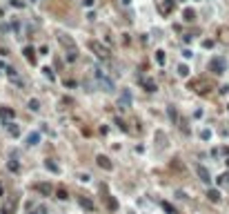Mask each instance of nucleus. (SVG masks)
I'll list each match as a JSON object with an SVG mask.
<instances>
[{
    "instance_id": "f257e3e1",
    "label": "nucleus",
    "mask_w": 229,
    "mask_h": 214,
    "mask_svg": "<svg viewBox=\"0 0 229 214\" xmlns=\"http://www.w3.org/2000/svg\"><path fill=\"white\" fill-rule=\"evenodd\" d=\"M91 71H94V78H96V80H98V85H100V87H105L107 92H111V89H113V80H111V78L107 76L105 71L100 69V67H94V69H91Z\"/></svg>"
},
{
    "instance_id": "f03ea898",
    "label": "nucleus",
    "mask_w": 229,
    "mask_h": 214,
    "mask_svg": "<svg viewBox=\"0 0 229 214\" xmlns=\"http://www.w3.org/2000/svg\"><path fill=\"white\" fill-rule=\"evenodd\" d=\"M209 67H211V71H216V74H222V71H225V60L222 58H214Z\"/></svg>"
},
{
    "instance_id": "7ed1b4c3",
    "label": "nucleus",
    "mask_w": 229,
    "mask_h": 214,
    "mask_svg": "<svg viewBox=\"0 0 229 214\" xmlns=\"http://www.w3.org/2000/svg\"><path fill=\"white\" fill-rule=\"evenodd\" d=\"M91 49H94V52H98L100 58H107V54H109V52H107V47H102L100 42H91Z\"/></svg>"
},
{
    "instance_id": "20e7f679",
    "label": "nucleus",
    "mask_w": 229,
    "mask_h": 214,
    "mask_svg": "<svg viewBox=\"0 0 229 214\" xmlns=\"http://www.w3.org/2000/svg\"><path fill=\"white\" fill-rule=\"evenodd\" d=\"M98 165L102 167V170H111V163H109V159H107V156H98Z\"/></svg>"
},
{
    "instance_id": "39448f33",
    "label": "nucleus",
    "mask_w": 229,
    "mask_h": 214,
    "mask_svg": "<svg viewBox=\"0 0 229 214\" xmlns=\"http://www.w3.org/2000/svg\"><path fill=\"white\" fill-rule=\"evenodd\" d=\"M198 176H200V181H203V183H209V181H211V178H209V172L205 170V167H198Z\"/></svg>"
},
{
    "instance_id": "423d86ee",
    "label": "nucleus",
    "mask_w": 229,
    "mask_h": 214,
    "mask_svg": "<svg viewBox=\"0 0 229 214\" xmlns=\"http://www.w3.org/2000/svg\"><path fill=\"white\" fill-rule=\"evenodd\" d=\"M38 140H40V134L33 132V134H29V136H27V145H36Z\"/></svg>"
},
{
    "instance_id": "0eeeda50",
    "label": "nucleus",
    "mask_w": 229,
    "mask_h": 214,
    "mask_svg": "<svg viewBox=\"0 0 229 214\" xmlns=\"http://www.w3.org/2000/svg\"><path fill=\"white\" fill-rule=\"evenodd\" d=\"M78 201H80V205H82L85 210H94V203H91V201H87L85 196H78Z\"/></svg>"
},
{
    "instance_id": "6e6552de",
    "label": "nucleus",
    "mask_w": 229,
    "mask_h": 214,
    "mask_svg": "<svg viewBox=\"0 0 229 214\" xmlns=\"http://www.w3.org/2000/svg\"><path fill=\"white\" fill-rule=\"evenodd\" d=\"M25 58L29 60V63H36V58H33V47H25Z\"/></svg>"
},
{
    "instance_id": "1a4fd4ad",
    "label": "nucleus",
    "mask_w": 229,
    "mask_h": 214,
    "mask_svg": "<svg viewBox=\"0 0 229 214\" xmlns=\"http://www.w3.org/2000/svg\"><path fill=\"white\" fill-rule=\"evenodd\" d=\"M207 196H209V201H214V203H216V201H220V194H218V190H209V192H207Z\"/></svg>"
},
{
    "instance_id": "9d476101",
    "label": "nucleus",
    "mask_w": 229,
    "mask_h": 214,
    "mask_svg": "<svg viewBox=\"0 0 229 214\" xmlns=\"http://www.w3.org/2000/svg\"><path fill=\"white\" fill-rule=\"evenodd\" d=\"M38 192H42V194H51V185H49V183L38 185Z\"/></svg>"
},
{
    "instance_id": "9b49d317",
    "label": "nucleus",
    "mask_w": 229,
    "mask_h": 214,
    "mask_svg": "<svg viewBox=\"0 0 229 214\" xmlns=\"http://www.w3.org/2000/svg\"><path fill=\"white\" fill-rule=\"evenodd\" d=\"M178 74H180L182 78H185V76H189V67H187V65H180V67H178Z\"/></svg>"
},
{
    "instance_id": "f8f14e48",
    "label": "nucleus",
    "mask_w": 229,
    "mask_h": 214,
    "mask_svg": "<svg viewBox=\"0 0 229 214\" xmlns=\"http://www.w3.org/2000/svg\"><path fill=\"white\" fill-rule=\"evenodd\" d=\"M120 103H122V105H129V103H131V94L125 92V94H122V98H120Z\"/></svg>"
},
{
    "instance_id": "ddd939ff",
    "label": "nucleus",
    "mask_w": 229,
    "mask_h": 214,
    "mask_svg": "<svg viewBox=\"0 0 229 214\" xmlns=\"http://www.w3.org/2000/svg\"><path fill=\"white\" fill-rule=\"evenodd\" d=\"M193 16H196V14H193L191 9H185V20H187V22H191V20H193Z\"/></svg>"
},
{
    "instance_id": "4468645a",
    "label": "nucleus",
    "mask_w": 229,
    "mask_h": 214,
    "mask_svg": "<svg viewBox=\"0 0 229 214\" xmlns=\"http://www.w3.org/2000/svg\"><path fill=\"white\" fill-rule=\"evenodd\" d=\"M145 89L147 92H156V85H153L151 80H145Z\"/></svg>"
},
{
    "instance_id": "2eb2a0df",
    "label": "nucleus",
    "mask_w": 229,
    "mask_h": 214,
    "mask_svg": "<svg viewBox=\"0 0 229 214\" xmlns=\"http://www.w3.org/2000/svg\"><path fill=\"white\" fill-rule=\"evenodd\" d=\"M107 205H109V210H118V201L116 199H109V201H107Z\"/></svg>"
},
{
    "instance_id": "dca6fc26",
    "label": "nucleus",
    "mask_w": 229,
    "mask_h": 214,
    "mask_svg": "<svg viewBox=\"0 0 229 214\" xmlns=\"http://www.w3.org/2000/svg\"><path fill=\"white\" fill-rule=\"evenodd\" d=\"M156 60H158V65H165V52H158L156 54Z\"/></svg>"
},
{
    "instance_id": "f3484780",
    "label": "nucleus",
    "mask_w": 229,
    "mask_h": 214,
    "mask_svg": "<svg viewBox=\"0 0 229 214\" xmlns=\"http://www.w3.org/2000/svg\"><path fill=\"white\" fill-rule=\"evenodd\" d=\"M218 183H220V185L229 183V174H222V176H218Z\"/></svg>"
},
{
    "instance_id": "a211bd4d",
    "label": "nucleus",
    "mask_w": 229,
    "mask_h": 214,
    "mask_svg": "<svg viewBox=\"0 0 229 214\" xmlns=\"http://www.w3.org/2000/svg\"><path fill=\"white\" fill-rule=\"evenodd\" d=\"M29 109H31V112H36V109H38V100H36V98L29 100Z\"/></svg>"
},
{
    "instance_id": "6ab92c4d",
    "label": "nucleus",
    "mask_w": 229,
    "mask_h": 214,
    "mask_svg": "<svg viewBox=\"0 0 229 214\" xmlns=\"http://www.w3.org/2000/svg\"><path fill=\"white\" fill-rule=\"evenodd\" d=\"M9 132H11V134H14V136H18V127H16V125H14V123H9Z\"/></svg>"
},
{
    "instance_id": "aec40b11",
    "label": "nucleus",
    "mask_w": 229,
    "mask_h": 214,
    "mask_svg": "<svg viewBox=\"0 0 229 214\" xmlns=\"http://www.w3.org/2000/svg\"><path fill=\"white\" fill-rule=\"evenodd\" d=\"M42 71H45V76H47V78H54V71H51V69H49V67H45V69H42Z\"/></svg>"
},
{
    "instance_id": "412c9836",
    "label": "nucleus",
    "mask_w": 229,
    "mask_h": 214,
    "mask_svg": "<svg viewBox=\"0 0 229 214\" xmlns=\"http://www.w3.org/2000/svg\"><path fill=\"white\" fill-rule=\"evenodd\" d=\"M162 207H165V210H167V212H171V214H176V210H174V207H171L169 203H162Z\"/></svg>"
},
{
    "instance_id": "4be33fe9",
    "label": "nucleus",
    "mask_w": 229,
    "mask_h": 214,
    "mask_svg": "<svg viewBox=\"0 0 229 214\" xmlns=\"http://www.w3.org/2000/svg\"><path fill=\"white\" fill-rule=\"evenodd\" d=\"M47 167H49L51 172H58V167H56V165H54V163H51V161H47Z\"/></svg>"
},
{
    "instance_id": "5701e85b",
    "label": "nucleus",
    "mask_w": 229,
    "mask_h": 214,
    "mask_svg": "<svg viewBox=\"0 0 229 214\" xmlns=\"http://www.w3.org/2000/svg\"><path fill=\"white\" fill-rule=\"evenodd\" d=\"M58 199H67V192H65V190H58Z\"/></svg>"
},
{
    "instance_id": "b1692460",
    "label": "nucleus",
    "mask_w": 229,
    "mask_h": 214,
    "mask_svg": "<svg viewBox=\"0 0 229 214\" xmlns=\"http://www.w3.org/2000/svg\"><path fill=\"white\" fill-rule=\"evenodd\" d=\"M45 212H47V207H38V210L33 212V214H45Z\"/></svg>"
},
{
    "instance_id": "393cba45",
    "label": "nucleus",
    "mask_w": 229,
    "mask_h": 214,
    "mask_svg": "<svg viewBox=\"0 0 229 214\" xmlns=\"http://www.w3.org/2000/svg\"><path fill=\"white\" fill-rule=\"evenodd\" d=\"M82 5H85V7H91V5H94V0H82Z\"/></svg>"
},
{
    "instance_id": "a878e982",
    "label": "nucleus",
    "mask_w": 229,
    "mask_h": 214,
    "mask_svg": "<svg viewBox=\"0 0 229 214\" xmlns=\"http://www.w3.org/2000/svg\"><path fill=\"white\" fill-rule=\"evenodd\" d=\"M122 5H129V0H122Z\"/></svg>"
},
{
    "instance_id": "bb28decb",
    "label": "nucleus",
    "mask_w": 229,
    "mask_h": 214,
    "mask_svg": "<svg viewBox=\"0 0 229 214\" xmlns=\"http://www.w3.org/2000/svg\"><path fill=\"white\" fill-rule=\"evenodd\" d=\"M33 2H36V0H33Z\"/></svg>"
}]
</instances>
